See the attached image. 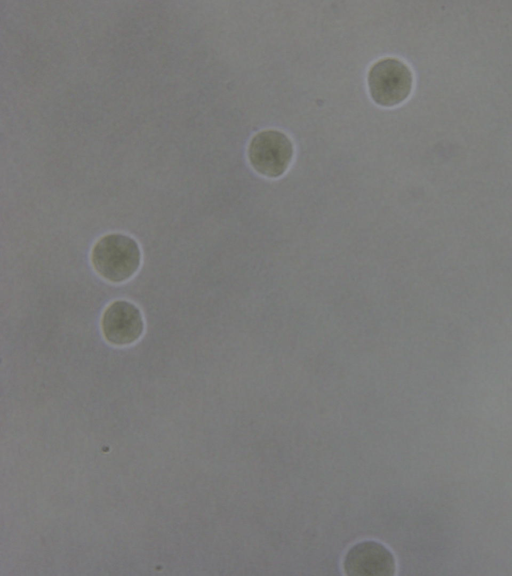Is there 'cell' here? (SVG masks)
<instances>
[{
    "mask_svg": "<svg viewBox=\"0 0 512 576\" xmlns=\"http://www.w3.org/2000/svg\"><path fill=\"white\" fill-rule=\"evenodd\" d=\"M91 264L105 280L121 283L130 279L141 264V251L132 237L110 233L97 240L91 250Z\"/></svg>",
    "mask_w": 512,
    "mask_h": 576,
    "instance_id": "cell-1",
    "label": "cell"
},
{
    "mask_svg": "<svg viewBox=\"0 0 512 576\" xmlns=\"http://www.w3.org/2000/svg\"><path fill=\"white\" fill-rule=\"evenodd\" d=\"M396 562L392 552L382 543L364 540L348 549L343 570L349 576H392Z\"/></svg>",
    "mask_w": 512,
    "mask_h": 576,
    "instance_id": "cell-5",
    "label": "cell"
},
{
    "mask_svg": "<svg viewBox=\"0 0 512 576\" xmlns=\"http://www.w3.org/2000/svg\"><path fill=\"white\" fill-rule=\"evenodd\" d=\"M368 91L372 100L382 107H394L404 102L413 87V74L409 66L394 57L376 61L367 75Z\"/></svg>",
    "mask_w": 512,
    "mask_h": 576,
    "instance_id": "cell-2",
    "label": "cell"
},
{
    "mask_svg": "<svg viewBox=\"0 0 512 576\" xmlns=\"http://www.w3.org/2000/svg\"><path fill=\"white\" fill-rule=\"evenodd\" d=\"M100 325L105 340L116 346L136 342L144 331L141 311L126 300L110 303L102 314Z\"/></svg>",
    "mask_w": 512,
    "mask_h": 576,
    "instance_id": "cell-4",
    "label": "cell"
},
{
    "mask_svg": "<svg viewBox=\"0 0 512 576\" xmlns=\"http://www.w3.org/2000/svg\"><path fill=\"white\" fill-rule=\"evenodd\" d=\"M294 147L283 132L266 129L256 133L249 142L247 157L252 168L262 176L278 178L290 166Z\"/></svg>",
    "mask_w": 512,
    "mask_h": 576,
    "instance_id": "cell-3",
    "label": "cell"
}]
</instances>
